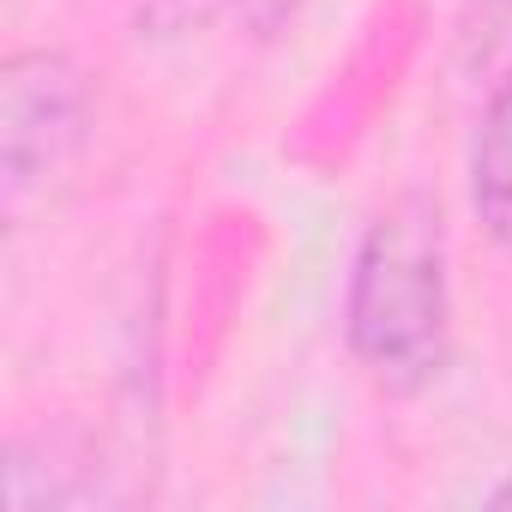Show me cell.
Here are the masks:
<instances>
[{"label": "cell", "mask_w": 512, "mask_h": 512, "mask_svg": "<svg viewBox=\"0 0 512 512\" xmlns=\"http://www.w3.org/2000/svg\"><path fill=\"white\" fill-rule=\"evenodd\" d=\"M470 211L488 241L512 253V79L494 85L470 139Z\"/></svg>", "instance_id": "4"}, {"label": "cell", "mask_w": 512, "mask_h": 512, "mask_svg": "<svg viewBox=\"0 0 512 512\" xmlns=\"http://www.w3.org/2000/svg\"><path fill=\"white\" fill-rule=\"evenodd\" d=\"M91 127V85L61 49H13L0 67V193L7 211L49 181Z\"/></svg>", "instance_id": "2"}, {"label": "cell", "mask_w": 512, "mask_h": 512, "mask_svg": "<svg viewBox=\"0 0 512 512\" xmlns=\"http://www.w3.org/2000/svg\"><path fill=\"white\" fill-rule=\"evenodd\" d=\"M416 25H422L416 0H392V7H380V13H374V25H368V31H362V43L350 49V61L332 73V85H326V91H320V103L308 109L302 139H296V151H302V157L332 163V157H344V151L368 133V121L380 115V103L398 91V73L410 67Z\"/></svg>", "instance_id": "3"}, {"label": "cell", "mask_w": 512, "mask_h": 512, "mask_svg": "<svg viewBox=\"0 0 512 512\" xmlns=\"http://www.w3.org/2000/svg\"><path fill=\"white\" fill-rule=\"evenodd\" d=\"M488 25L494 31H512V0H488Z\"/></svg>", "instance_id": "5"}, {"label": "cell", "mask_w": 512, "mask_h": 512, "mask_svg": "<svg viewBox=\"0 0 512 512\" xmlns=\"http://www.w3.org/2000/svg\"><path fill=\"white\" fill-rule=\"evenodd\" d=\"M344 344L380 392H422L452 356L446 223L428 193H398L356 241L344 284Z\"/></svg>", "instance_id": "1"}]
</instances>
